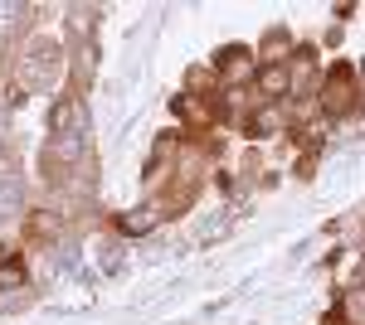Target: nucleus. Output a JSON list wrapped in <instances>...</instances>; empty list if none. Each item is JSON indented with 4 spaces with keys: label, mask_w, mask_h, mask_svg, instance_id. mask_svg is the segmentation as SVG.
Masks as SVG:
<instances>
[{
    "label": "nucleus",
    "mask_w": 365,
    "mask_h": 325,
    "mask_svg": "<svg viewBox=\"0 0 365 325\" xmlns=\"http://www.w3.org/2000/svg\"><path fill=\"white\" fill-rule=\"evenodd\" d=\"M58 78H63V44L34 39L25 54H20V87H29V92H54Z\"/></svg>",
    "instance_id": "1"
},
{
    "label": "nucleus",
    "mask_w": 365,
    "mask_h": 325,
    "mask_svg": "<svg viewBox=\"0 0 365 325\" xmlns=\"http://www.w3.org/2000/svg\"><path fill=\"white\" fill-rule=\"evenodd\" d=\"M356 97H361L356 68H351V63H331V68H327V82H322V92H317V107L327 112V117H346V112L356 107Z\"/></svg>",
    "instance_id": "2"
},
{
    "label": "nucleus",
    "mask_w": 365,
    "mask_h": 325,
    "mask_svg": "<svg viewBox=\"0 0 365 325\" xmlns=\"http://www.w3.org/2000/svg\"><path fill=\"white\" fill-rule=\"evenodd\" d=\"M49 132L58 136H83L88 132V102L78 97V92H63L54 107H49Z\"/></svg>",
    "instance_id": "3"
},
{
    "label": "nucleus",
    "mask_w": 365,
    "mask_h": 325,
    "mask_svg": "<svg viewBox=\"0 0 365 325\" xmlns=\"http://www.w3.org/2000/svg\"><path fill=\"white\" fill-rule=\"evenodd\" d=\"M287 87H292L287 63H268V68H258V92H263V97H282Z\"/></svg>",
    "instance_id": "4"
},
{
    "label": "nucleus",
    "mask_w": 365,
    "mask_h": 325,
    "mask_svg": "<svg viewBox=\"0 0 365 325\" xmlns=\"http://www.w3.org/2000/svg\"><path fill=\"white\" fill-rule=\"evenodd\" d=\"M156 218H161L156 204H141V209H132V214H122L117 223H122V233H146V228H156Z\"/></svg>",
    "instance_id": "5"
},
{
    "label": "nucleus",
    "mask_w": 365,
    "mask_h": 325,
    "mask_svg": "<svg viewBox=\"0 0 365 325\" xmlns=\"http://www.w3.org/2000/svg\"><path fill=\"white\" fill-rule=\"evenodd\" d=\"M249 68H253L249 49H225V54H220V73H225V78H244Z\"/></svg>",
    "instance_id": "6"
},
{
    "label": "nucleus",
    "mask_w": 365,
    "mask_h": 325,
    "mask_svg": "<svg viewBox=\"0 0 365 325\" xmlns=\"http://www.w3.org/2000/svg\"><path fill=\"white\" fill-rule=\"evenodd\" d=\"M15 218H20V185L0 180V223H15Z\"/></svg>",
    "instance_id": "7"
},
{
    "label": "nucleus",
    "mask_w": 365,
    "mask_h": 325,
    "mask_svg": "<svg viewBox=\"0 0 365 325\" xmlns=\"http://www.w3.org/2000/svg\"><path fill=\"white\" fill-rule=\"evenodd\" d=\"M341 325H365V292H346V301H341Z\"/></svg>",
    "instance_id": "8"
},
{
    "label": "nucleus",
    "mask_w": 365,
    "mask_h": 325,
    "mask_svg": "<svg viewBox=\"0 0 365 325\" xmlns=\"http://www.w3.org/2000/svg\"><path fill=\"white\" fill-rule=\"evenodd\" d=\"M244 127H249V132H258V136H268V132H278V127H282V112L278 107H263V112H253Z\"/></svg>",
    "instance_id": "9"
},
{
    "label": "nucleus",
    "mask_w": 365,
    "mask_h": 325,
    "mask_svg": "<svg viewBox=\"0 0 365 325\" xmlns=\"http://www.w3.org/2000/svg\"><path fill=\"white\" fill-rule=\"evenodd\" d=\"M5 262H15V252H10V247L0 243V267H5Z\"/></svg>",
    "instance_id": "10"
},
{
    "label": "nucleus",
    "mask_w": 365,
    "mask_h": 325,
    "mask_svg": "<svg viewBox=\"0 0 365 325\" xmlns=\"http://www.w3.org/2000/svg\"><path fill=\"white\" fill-rule=\"evenodd\" d=\"M356 82H361V92H365V58L356 63Z\"/></svg>",
    "instance_id": "11"
}]
</instances>
